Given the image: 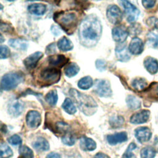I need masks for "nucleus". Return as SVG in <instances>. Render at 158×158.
I'll list each match as a JSON object with an SVG mask.
<instances>
[{
	"mask_svg": "<svg viewBox=\"0 0 158 158\" xmlns=\"http://www.w3.org/2000/svg\"><path fill=\"white\" fill-rule=\"evenodd\" d=\"M156 154V150L151 146L144 147L140 151L141 158H154Z\"/></svg>",
	"mask_w": 158,
	"mask_h": 158,
	"instance_id": "nucleus-33",
	"label": "nucleus"
},
{
	"mask_svg": "<svg viewBox=\"0 0 158 158\" xmlns=\"http://www.w3.org/2000/svg\"><path fill=\"white\" fill-rule=\"evenodd\" d=\"M112 36L113 40L119 43H123L128 36V32L125 27L118 25L112 28Z\"/></svg>",
	"mask_w": 158,
	"mask_h": 158,
	"instance_id": "nucleus-9",
	"label": "nucleus"
},
{
	"mask_svg": "<svg viewBox=\"0 0 158 158\" xmlns=\"http://www.w3.org/2000/svg\"><path fill=\"white\" fill-rule=\"evenodd\" d=\"M62 107L63 109L69 114L72 115L77 112L76 107L74 105V103L73 102L72 99H70V98H66L64 100Z\"/></svg>",
	"mask_w": 158,
	"mask_h": 158,
	"instance_id": "nucleus-29",
	"label": "nucleus"
},
{
	"mask_svg": "<svg viewBox=\"0 0 158 158\" xmlns=\"http://www.w3.org/2000/svg\"><path fill=\"white\" fill-rule=\"evenodd\" d=\"M54 20L69 35L75 31L78 23L77 15L71 11L57 12L54 15Z\"/></svg>",
	"mask_w": 158,
	"mask_h": 158,
	"instance_id": "nucleus-3",
	"label": "nucleus"
},
{
	"mask_svg": "<svg viewBox=\"0 0 158 158\" xmlns=\"http://www.w3.org/2000/svg\"><path fill=\"white\" fill-rule=\"evenodd\" d=\"M129 52V50L125 44L120 43L115 48V56L119 61L127 62L129 60L130 58Z\"/></svg>",
	"mask_w": 158,
	"mask_h": 158,
	"instance_id": "nucleus-16",
	"label": "nucleus"
},
{
	"mask_svg": "<svg viewBox=\"0 0 158 158\" xmlns=\"http://www.w3.org/2000/svg\"><path fill=\"white\" fill-rule=\"evenodd\" d=\"M127 133L125 131L116 133L107 136V141L110 145H116L118 143L125 142L127 140Z\"/></svg>",
	"mask_w": 158,
	"mask_h": 158,
	"instance_id": "nucleus-17",
	"label": "nucleus"
},
{
	"mask_svg": "<svg viewBox=\"0 0 158 158\" xmlns=\"http://www.w3.org/2000/svg\"><path fill=\"white\" fill-rule=\"evenodd\" d=\"M55 130L57 133L65 135L69 130V125L63 122H57L55 124Z\"/></svg>",
	"mask_w": 158,
	"mask_h": 158,
	"instance_id": "nucleus-37",
	"label": "nucleus"
},
{
	"mask_svg": "<svg viewBox=\"0 0 158 158\" xmlns=\"http://www.w3.org/2000/svg\"><path fill=\"white\" fill-rule=\"evenodd\" d=\"M127 106L131 110H137L141 107V101L133 95H128L126 98Z\"/></svg>",
	"mask_w": 158,
	"mask_h": 158,
	"instance_id": "nucleus-25",
	"label": "nucleus"
},
{
	"mask_svg": "<svg viewBox=\"0 0 158 158\" xmlns=\"http://www.w3.org/2000/svg\"><path fill=\"white\" fill-rule=\"evenodd\" d=\"M150 116V111L148 110H142L133 114L130 121L133 124H141L148 121Z\"/></svg>",
	"mask_w": 158,
	"mask_h": 158,
	"instance_id": "nucleus-12",
	"label": "nucleus"
},
{
	"mask_svg": "<svg viewBox=\"0 0 158 158\" xmlns=\"http://www.w3.org/2000/svg\"><path fill=\"white\" fill-rule=\"evenodd\" d=\"M46 158H61V157L56 152H51L47 155Z\"/></svg>",
	"mask_w": 158,
	"mask_h": 158,
	"instance_id": "nucleus-49",
	"label": "nucleus"
},
{
	"mask_svg": "<svg viewBox=\"0 0 158 158\" xmlns=\"http://www.w3.org/2000/svg\"><path fill=\"white\" fill-rule=\"evenodd\" d=\"M9 45L17 50L24 51L28 47V43L22 39H10L8 41Z\"/></svg>",
	"mask_w": 158,
	"mask_h": 158,
	"instance_id": "nucleus-23",
	"label": "nucleus"
},
{
	"mask_svg": "<svg viewBox=\"0 0 158 158\" xmlns=\"http://www.w3.org/2000/svg\"><path fill=\"white\" fill-rule=\"evenodd\" d=\"M19 152L21 158H33L34 157L33 151L25 145L22 146L19 148Z\"/></svg>",
	"mask_w": 158,
	"mask_h": 158,
	"instance_id": "nucleus-34",
	"label": "nucleus"
},
{
	"mask_svg": "<svg viewBox=\"0 0 158 158\" xmlns=\"http://www.w3.org/2000/svg\"><path fill=\"white\" fill-rule=\"evenodd\" d=\"M3 41H4V40H3V37H2V35H1V41H0V42H1V43H2Z\"/></svg>",
	"mask_w": 158,
	"mask_h": 158,
	"instance_id": "nucleus-50",
	"label": "nucleus"
},
{
	"mask_svg": "<svg viewBox=\"0 0 158 158\" xmlns=\"http://www.w3.org/2000/svg\"><path fill=\"white\" fill-rule=\"evenodd\" d=\"M146 23L150 27H153L154 28L158 29V18L154 17H149V19H148Z\"/></svg>",
	"mask_w": 158,
	"mask_h": 158,
	"instance_id": "nucleus-43",
	"label": "nucleus"
},
{
	"mask_svg": "<svg viewBox=\"0 0 158 158\" xmlns=\"http://www.w3.org/2000/svg\"><path fill=\"white\" fill-rule=\"evenodd\" d=\"M146 70L151 74L154 75L158 72V61L152 57H146L143 62Z\"/></svg>",
	"mask_w": 158,
	"mask_h": 158,
	"instance_id": "nucleus-18",
	"label": "nucleus"
},
{
	"mask_svg": "<svg viewBox=\"0 0 158 158\" xmlns=\"http://www.w3.org/2000/svg\"><path fill=\"white\" fill-rule=\"evenodd\" d=\"M79 71L80 67L76 63H71L69 64L64 70L65 75L69 78L75 76Z\"/></svg>",
	"mask_w": 158,
	"mask_h": 158,
	"instance_id": "nucleus-30",
	"label": "nucleus"
},
{
	"mask_svg": "<svg viewBox=\"0 0 158 158\" xmlns=\"http://www.w3.org/2000/svg\"><path fill=\"white\" fill-rule=\"evenodd\" d=\"M24 109V104L19 100H14L8 104V112L14 117L19 116Z\"/></svg>",
	"mask_w": 158,
	"mask_h": 158,
	"instance_id": "nucleus-13",
	"label": "nucleus"
},
{
	"mask_svg": "<svg viewBox=\"0 0 158 158\" xmlns=\"http://www.w3.org/2000/svg\"><path fill=\"white\" fill-rule=\"evenodd\" d=\"M57 46L60 51L64 52L70 51L73 48L72 42L65 36H63L58 41Z\"/></svg>",
	"mask_w": 158,
	"mask_h": 158,
	"instance_id": "nucleus-24",
	"label": "nucleus"
},
{
	"mask_svg": "<svg viewBox=\"0 0 158 158\" xmlns=\"http://www.w3.org/2000/svg\"><path fill=\"white\" fill-rule=\"evenodd\" d=\"M41 122V117L39 112L30 110L26 115V122L28 127L31 128H38Z\"/></svg>",
	"mask_w": 158,
	"mask_h": 158,
	"instance_id": "nucleus-10",
	"label": "nucleus"
},
{
	"mask_svg": "<svg viewBox=\"0 0 158 158\" xmlns=\"http://www.w3.org/2000/svg\"><path fill=\"white\" fill-rule=\"evenodd\" d=\"M56 52V46L54 43H52L51 44H49V46H48V47L46 48V52L48 54H51L52 53H54Z\"/></svg>",
	"mask_w": 158,
	"mask_h": 158,
	"instance_id": "nucleus-45",
	"label": "nucleus"
},
{
	"mask_svg": "<svg viewBox=\"0 0 158 158\" xmlns=\"http://www.w3.org/2000/svg\"><path fill=\"white\" fill-rule=\"evenodd\" d=\"M43 54L41 52L37 51L35 52L31 55L28 56L25 59L23 60V64L27 69H31L36 67L38 61L43 57Z\"/></svg>",
	"mask_w": 158,
	"mask_h": 158,
	"instance_id": "nucleus-15",
	"label": "nucleus"
},
{
	"mask_svg": "<svg viewBox=\"0 0 158 158\" xmlns=\"http://www.w3.org/2000/svg\"><path fill=\"white\" fill-rule=\"evenodd\" d=\"M13 152L10 148L5 143H1L0 145L1 158H10L12 156Z\"/></svg>",
	"mask_w": 158,
	"mask_h": 158,
	"instance_id": "nucleus-31",
	"label": "nucleus"
},
{
	"mask_svg": "<svg viewBox=\"0 0 158 158\" xmlns=\"http://www.w3.org/2000/svg\"><path fill=\"white\" fill-rule=\"evenodd\" d=\"M135 136L138 142L144 143L149 141L152 136V133L148 127H141L135 130Z\"/></svg>",
	"mask_w": 158,
	"mask_h": 158,
	"instance_id": "nucleus-11",
	"label": "nucleus"
},
{
	"mask_svg": "<svg viewBox=\"0 0 158 158\" xmlns=\"http://www.w3.org/2000/svg\"><path fill=\"white\" fill-rule=\"evenodd\" d=\"M97 69L99 71H104L106 69V62L102 59H97L95 62Z\"/></svg>",
	"mask_w": 158,
	"mask_h": 158,
	"instance_id": "nucleus-42",
	"label": "nucleus"
},
{
	"mask_svg": "<svg viewBox=\"0 0 158 158\" xmlns=\"http://www.w3.org/2000/svg\"><path fill=\"white\" fill-rule=\"evenodd\" d=\"M68 62V59L64 55L57 54L49 56L48 59V62L51 67L60 68L64 66Z\"/></svg>",
	"mask_w": 158,
	"mask_h": 158,
	"instance_id": "nucleus-20",
	"label": "nucleus"
},
{
	"mask_svg": "<svg viewBox=\"0 0 158 158\" xmlns=\"http://www.w3.org/2000/svg\"><path fill=\"white\" fill-rule=\"evenodd\" d=\"M141 30L142 27L141 25L138 23H133L131 24L130 26L127 28L128 35L134 37H136V36L138 35L141 32Z\"/></svg>",
	"mask_w": 158,
	"mask_h": 158,
	"instance_id": "nucleus-36",
	"label": "nucleus"
},
{
	"mask_svg": "<svg viewBox=\"0 0 158 158\" xmlns=\"http://www.w3.org/2000/svg\"><path fill=\"white\" fill-rule=\"evenodd\" d=\"M94 158H110V157L104 153L98 152L94 156Z\"/></svg>",
	"mask_w": 158,
	"mask_h": 158,
	"instance_id": "nucleus-48",
	"label": "nucleus"
},
{
	"mask_svg": "<svg viewBox=\"0 0 158 158\" xmlns=\"http://www.w3.org/2000/svg\"><path fill=\"white\" fill-rule=\"evenodd\" d=\"M33 147L38 151H46L49 149L48 141L43 137H38L33 143Z\"/></svg>",
	"mask_w": 158,
	"mask_h": 158,
	"instance_id": "nucleus-22",
	"label": "nucleus"
},
{
	"mask_svg": "<svg viewBox=\"0 0 158 158\" xmlns=\"http://www.w3.org/2000/svg\"><path fill=\"white\" fill-rule=\"evenodd\" d=\"M62 143L67 146H73L75 143V137L70 133H67L62 138Z\"/></svg>",
	"mask_w": 158,
	"mask_h": 158,
	"instance_id": "nucleus-39",
	"label": "nucleus"
},
{
	"mask_svg": "<svg viewBox=\"0 0 158 158\" xmlns=\"http://www.w3.org/2000/svg\"><path fill=\"white\" fill-rule=\"evenodd\" d=\"M124 123V118L122 116H113L109 119V124L114 128H117L122 127Z\"/></svg>",
	"mask_w": 158,
	"mask_h": 158,
	"instance_id": "nucleus-35",
	"label": "nucleus"
},
{
	"mask_svg": "<svg viewBox=\"0 0 158 158\" xmlns=\"http://www.w3.org/2000/svg\"><path fill=\"white\" fill-rule=\"evenodd\" d=\"M143 49L144 44L143 41L138 37H133L128 46L129 52L133 55H139L143 51Z\"/></svg>",
	"mask_w": 158,
	"mask_h": 158,
	"instance_id": "nucleus-14",
	"label": "nucleus"
},
{
	"mask_svg": "<svg viewBox=\"0 0 158 158\" xmlns=\"http://www.w3.org/2000/svg\"><path fill=\"white\" fill-rule=\"evenodd\" d=\"M106 15L108 20L114 25L120 23L123 18L122 12L117 6L114 4L107 7Z\"/></svg>",
	"mask_w": 158,
	"mask_h": 158,
	"instance_id": "nucleus-8",
	"label": "nucleus"
},
{
	"mask_svg": "<svg viewBox=\"0 0 158 158\" xmlns=\"http://www.w3.org/2000/svg\"><path fill=\"white\" fill-rule=\"evenodd\" d=\"M40 78L45 83L52 85L58 82L60 77V70L59 68L51 67L43 69L40 73Z\"/></svg>",
	"mask_w": 158,
	"mask_h": 158,
	"instance_id": "nucleus-5",
	"label": "nucleus"
},
{
	"mask_svg": "<svg viewBox=\"0 0 158 158\" xmlns=\"http://www.w3.org/2000/svg\"><path fill=\"white\" fill-rule=\"evenodd\" d=\"M45 100L50 106H56L58 100V95L56 90H51L48 92L45 96Z\"/></svg>",
	"mask_w": 158,
	"mask_h": 158,
	"instance_id": "nucleus-32",
	"label": "nucleus"
},
{
	"mask_svg": "<svg viewBox=\"0 0 158 158\" xmlns=\"http://www.w3.org/2000/svg\"><path fill=\"white\" fill-rule=\"evenodd\" d=\"M137 146L134 143H131L127 150L125 151V152L123 154L122 158H136V156L132 152L133 150H135Z\"/></svg>",
	"mask_w": 158,
	"mask_h": 158,
	"instance_id": "nucleus-38",
	"label": "nucleus"
},
{
	"mask_svg": "<svg viewBox=\"0 0 158 158\" xmlns=\"http://www.w3.org/2000/svg\"><path fill=\"white\" fill-rule=\"evenodd\" d=\"M10 29V26L9 24H7L6 23L1 22V30L3 32H7L9 31Z\"/></svg>",
	"mask_w": 158,
	"mask_h": 158,
	"instance_id": "nucleus-47",
	"label": "nucleus"
},
{
	"mask_svg": "<svg viewBox=\"0 0 158 158\" xmlns=\"http://www.w3.org/2000/svg\"><path fill=\"white\" fill-rule=\"evenodd\" d=\"M28 10L30 13L36 15H43L46 11V6L43 4L35 3L28 6Z\"/></svg>",
	"mask_w": 158,
	"mask_h": 158,
	"instance_id": "nucleus-21",
	"label": "nucleus"
},
{
	"mask_svg": "<svg viewBox=\"0 0 158 158\" xmlns=\"http://www.w3.org/2000/svg\"><path fill=\"white\" fill-rule=\"evenodd\" d=\"M93 91L101 97L108 98L112 96V91L109 81L102 79H98L94 83Z\"/></svg>",
	"mask_w": 158,
	"mask_h": 158,
	"instance_id": "nucleus-6",
	"label": "nucleus"
},
{
	"mask_svg": "<svg viewBox=\"0 0 158 158\" xmlns=\"http://www.w3.org/2000/svg\"><path fill=\"white\" fill-rule=\"evenodd\" d=\"M142 4L143 6L146 8V9H150L153 7L155 6V4L156 2V1H152V0H144L142 1Z\"/></svg>",
	"mask_w": 158,
	"mask_h": 158,
	"instance_id": "nucleus-44",
	"label": "nucleus"
},
{
	"mask_svg": "<svg viewBox=\"0 0 158 158\" xmlns=\"http://www.w3.org/2000/svg\"><path fill=\"white\" fill-rule=\"evenodd\" d=\"M148 85V83L144 78H136L131 81L132 87L136 91H141L146 88Z\"/></svg>",
	"mask_w": 158,
	"mask_h": 158,
	"instance_id": "nucleus-27",
	"label": "nucleus"
},
{
	"mask_svg": "<svg viewBox=\"0 0 158 158\" xmlns=\"http://www.w3.org/2000/svg\"><path fill=\"white\" fill-rule=\"evenodd\" d=\"M9 143L13 146H17V145H20L22 143V139L20 138V136L18 135H14L11 136L10 138H8L7 139Z\"/></svg>",
	"mask_w": 158,
	"mask_h": 158,
	"instance_id": "nucleus-40",
	"label": "nucleus"
},
{
	"mask_svg": "<svg viewBox=\"0 0 158 158\" xmlns=\"http://www.w3.org/2000/svg\"><path fill=\"white\" fill-rule=\"evenodd\" d=\"M51 30L55 36H58L61 33V31L59 27L57 25H52L51 27Z\"/></svg>",
	"mask_w": 158,
	"mask_h": 158,
	"instance_id": "nucleus-46",
	"label": "nucleus"
},
{
	"mask_svg": "<svg viewBox=\"0 0 158 158\" xmlns=\"http://www.w3.org/2000/svg\"><path fill=\"white\" fill-rule=\"evenodd\" d=\"M102 33V25L99 19L94 15H89L81 22L79 27V37L81 43L85 46H94Z\"/></svg>",
	"mask_w": 158,
	"mask_h": 158,
	"instance_id": "nucleus-1",
	"label": "nucleus"
},
{
	"mask_svg": "<svg viewBox=\"0 0 158 158\" xmlns=\"http://www.w3.org/2000/svg\"><path fill=\"white\" fill-rule=\"evenodd\" d=\"M93 85V80L89 76H86L81 78L78 82V87L85 90L90 88Z\"/></svg>",
	"mask_w": 158,
	"mask_h": 158,
	"instance_id": "nucleus-28",
	"label": "nucleus"
},
{
	"mask_svg": "<svg viewBox=\"0 0 158 158\" xmlns=\"http://www.w3.org/2000/svg\"><path fill=\"white\" fill-rule=\"evenodd\" d=\"M148 44L152 48L158 49V32L151 31L146 35Z\"/></svg>",
	"mask_w": 158,
	"mask_h": 158,
	"instance_id": "nucleus-26",
	"label": "nucleus"
},
{
	"mask_svg": "<svg viewBox=\"0 0 158 158\" xmlns=\"http://www.w3.org/2000/svg\"><path fill=\"white\" fill-rule=\"evenodd\" d=\"M0 6H1V10H2V7H2V5L1 4H0Z\"/></svg>",
	"mask_w": 158,
	"mask_h": 158,
	"instance_id": "nucleus-52",
	"label": "nucleus"
},
{
	"mask_svg": "<svg viewBox=\"0 0 158 158\" xmlns=\"http://www.w3.org/2000/svg\"><path fill=\"white\" fill-rule=\"evenodd\" d=\"M120 2L125 9L127 21L130 23H134L139 15L140 12L139 9L128 1H121Z\"/></svg>",
	"mask_w": 158,
	"mask_h": 158,
	"instance_id": "nucleus-7",
	"label": "nucleus"
},
{
	"mask_svg": "<svg viewBox=\"0 0 158 158\" xmlns=\"http://www.w3.org/2000/svg\"><path fill=\"white\" fill-rule=\"evenodd\" d=\"M24 80V75L21 72H11L4 75L1 80V89L10 91L15 89Z\"/></svg>",
	"mask_w": 158,
	"mask_h": 158,
	"instance_id": "nucleus-4",
	"label": "nucleus"
},
{
	"mask_svg": "<svg viewBox=\"0 0 158 158\" xmlns=\"http://www.w3.org/2000/svg\"><path fill=\"white\" fill-rule=\"evenodd\" d=\"M10 51L9 48L5 45H1L0 46V58L6 59L10 56Z\"/></svg>",
	"mask_w": 158,
	"mask_h": 158,
	"instance_id": "nucleus-41",
	"label": "nucleus"
},
{
	"mask_svg": "<svg viewBox=\"0 0 158 158\" xmlns=\"http://www.w3.org/2000/svg\"><path fill=\"white\" fill-rule=\"evenodd\" d=\"M156 93H157V94H158V85H157V88H156Z\"/></svg>",
	"mask_w": 158,
	"mask_h": 158,
	"instance_id": "nucleus-51",
	"label": "nucleus"
},
{
	"mask_svg": "<svg viewBox=\"0 0 158 158\" xmlns=\"http://www.w3.org/2000/svg\"><path fill=\"white\" fill-rule=\"evenodd\" d=\"M80 148L85 151H92L96 148V142L91 138L83 136L80 138Z\"/></svg>",
	"mask_w": 158,
	"mask_h": 158,
	"instance_id": "nucleus-19",
	"label": "nucleus"
},
{
	"mask_svg": "<svg viewBox=\"0 0 158 158\" xmlns=\"http://www.w3.org/2000/svg\"><path fill=\"white\" fill-rule=\"evenodd\" d=\"M69 93L78 107L85 115L90 116L96 112L98 104L91 96L81 93L73 88L70 89Z\"/></svg>",
	"mask_w": 158,
	"mask_h": 158,
	"instance_id": "nucleus-2",
	"label": "nucleus"
}]
</instances>
